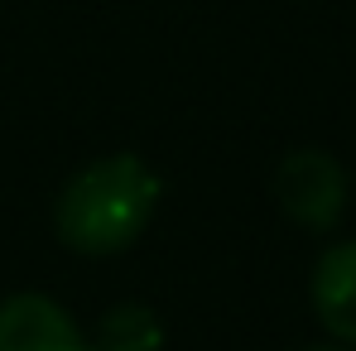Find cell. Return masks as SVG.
Returning a JSON list of instances; mask_svg holds the SVG:
<instances>
[{
    "label": "cell",
    "mask_w": 356,
    "mask_h": 351,
    "mask_svg": "<svg viewBox=\"0 0 356 351\" xmlns=\"http://www.w3.org/2000/svg\"><path fill=\"white\" fill-rule=\"evenodd\" d=\"M164 183L140 154H106L63 183L58 193V240L77 255H116L135 245L159 207Z\"/></svg>",
    "instance_id": "6da1fadb"
},
{
    "label": "cell",
    "mask_w": 356,
    "mask_h": 351,
    "mask_svg": "<svg viewBox=\"0 0 356 351\" xmlns=\"http://www.w3.org/2000/svg\"><path fill=\"white\" fill-rule=\"evenodd\" d=\"M275 202L284 207L289 222L308 231H327L342 222L347 207V169L327 149H294L275 169Z\"/></svg>",
    "instance_id": "7a4b0ae2"
},
{
    "label": "cell",
    "mask_w": 356,
    "mask_h": 351,
    "mask_svg": "<svg viewBox=\"0 0 356 351\" xmlns=\"http://www.w3.org/2000/svg\"><path fill=\"white\" fill-rule=\"evenodd\" d=\"M0 351H92V337L49 293H15L0 303Z\"/></svg>",
    "instance_id": "3957f363"
},
{
    "label": "cell",
    "mask_w": 356,
    "mask_h": 351,
    "mask_svg": "<svg viewBox=\"0 0 356 351\" xmlns=\"http://www.w3.org/2000/svg\"><path fill=\"white\" fill-rule=\"evenodd\" d=\"M313 313L337 342L356 347V240L327 245L318 255V265H313Z\"/></svg>",
    "instance_id": "277c9868"
},
{
    "label": "cell",
    "mask_w": 356,
    "mask_h": 351,
    "mask_svg": "<svg viewBox=\"0 0 356 351\" xmlns=\"http://www.w3.org/2000/svg\"><path fill=\"white\" fill-rule=\"evenodd\" d=\"M164 347V327L159 313L145 303H120L102 318V327L92 332V351H159Z\"/></svg>",
    "instance_id": "5b68a950"
},
{
    "label": "cell",
    "mask_w": 356,
    "mask_h": 351,
    "mask_svg": "<svg viewBox=\"0 0 356 351\" xmlns=\"http://www.w3.org/2000/svg\"><path fill=\"white\" fill-rule=\"evenodd\" d=\"M308 351H342V347H308Z\"/></svg>",
    "instance_id": "8992f818"
}]
</instances>
